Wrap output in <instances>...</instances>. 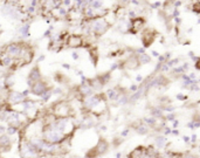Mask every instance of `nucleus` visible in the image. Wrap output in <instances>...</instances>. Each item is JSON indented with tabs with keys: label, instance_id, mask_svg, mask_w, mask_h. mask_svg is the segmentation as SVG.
<instances>
[{
	"label": "nucleus",
	"instance_id": "nucleus-1",
	"mask_svg": "<svg viewBox=\"0 0 200 158\" xmlns=\"http://www.w3.org/2000/svg\"><path fill=\"white\" fill-rule=\"evenodd\" d=\"M53 115L56 117H69L72 115V108L67 102L60 101L53 105Z\"/></svg>",
	"mask_w": 200,
	"mask_h": 158
},
{
	"label": "nucleus",
	"instance_id": "nucleus-2",
	"mask_svg": "<svg viewBox=\"0 0 200 158\" xmlns=\"http://www.w3.org/2000/svg\"><path fill=\"white\" fill-rule=\"evenodd\" d=\"M30 91L34 94V95H38V96H43L47 91V86L46 83L42 82V81H38L35 82L33 86L30 87Z\"/></svg>",
	"mask_w": 200,
	"mask_h": 158
},
{
	"label": "nucleus",
	"instance_id": "nucleus-3",
	"mask_svg": "<svg viewBox=\"0 0 200 158\" xmlns=\"http://www.w3.org/2000/svg\"><path fill=\"white\" fill-rule=\"evenodd\" d=\"M66 43H67L68 47H75V48H77V47L83 46L84 39H83L81 35H70V36L67 39Z\"/></svg>",
	"mask_w": 200,
	"mask_h": 158
},
{
	"label": "nucleus",
	"instance_id": "nucleus-4",
	"mask_svg": "<svg viewBox=\"0 0 200 158\" xmlns=\"http://www.w3.org/2000/svg\"><path fill=\"white\" fill-rule=\"evenodd\" d=\"M0 145H1L2 152H5V151H10V150H11V146H12L11 136L7 135V133H2V135H0Z\"/></svg>",
	"mask_w": 200,
	"mask_h": 158
},
{
	"label": "nucleus",
	"instance_id": "nucleus-5",
	"mask_svg": "<svg viewBox=\"0 0 200 158\" xmlns=\"http://www.w3.org/2000/svg\"><path fill=\"white\" fill-rule=\"evenodd\" d=\"M94 148H95L96 152L98 153V156H101V155H103V153H105V152L108 151V149H109V143H108L104 138H100L97 144H96Z\"/></svg>",
	"mask_w": 200,
	"mask_h": 158
},
{
	"label": "nucleus",
	"instance_id": "nucleus-6",
	"mask_svg": "<svg viewBox=\"0 0 200 158\" xmlns=\"http://www.w3.org/2000/svg\"><path fill=\"white\" fill-rule=\"evenodd\" d=\"M124 64H125V67L129 68V69H136V68L138 67V64H141V62H139L138 56H131V58H129L128 60L124 62Z\"/></svg>",
	"mask_w": 200,
	"mask_h": 158
},
{
	"label": "nucleus",
	"instance_id": "nucleus-7",
	"mask_svg": "<svg viewBox=\"0 0 200 158\" xmlns=\"http://www.w3.org/2000/svg\"><path fill=\"white\" fill-rule=\"evenodd\" d=\"M166 144H167L166 136H157L155 138V145H156L157 149H164Z\"/></svg>",
	"mask_w": 200,
	"mask_h": 158
},
{
	"label": "nucleus",
	"instance_id": "nucleus-8",
	"mask_svg": "<svg viewBox=\"0 0 200 158\" xmlns=\"http://www.w3.org/2000/svg\"><path fill=\"white\" fill-rule=\"evenodd\" d=\"M135 129H136V132L139 133V135H147L149 131H150L149 127H147L144 122H141V123L138 124V127H136Z\"/></svg>",
	"mask_w": 200,
	"mask_h": 158
},
{
	"label": "nucleus",
	"instance_id": "nucleus-9",
	"mask_svg": "<svg viewBox=\"0 0 200 158\" xmlns=\"http://www.w3.org/2000/svg\"><path fill=\"white\" fill-rule=\"evenodd\" d=\"M143 122L147 127H150V128H155L158 124V121L156 117H145L143 119Z\"/></svg>",
	"mask_w": 200,
	"mask_h": 158
},
{
	"label": "nucleus",
	"instance_id": "nucleus-10",
	"mask_svg": "<svg viewBox=\"0 0 200 158\" xmlns=\"http://www.w3.org/2000/svg\"><path fill=\"white\" fill-rule=\"evenodd\" d=\"M18 132H19V128H16L14 125H8V127H7V131H6L7 135L13 136V135H16Z\"/></svg>",
	"mask_w": 200,
	"mask_h": 158
},
{
	"label": "nucleus",
	"instance_id": "nucleus-11",
	"mask_svg": "<svg viewBox=\"0 0 200 158\" xmlns=\"http://www.w3.org/2000/svg\"><path fill=\"white\" fill-rule=\"evenodd\" d=\"M181 158H199V156H198V155H195V153L188 152V153H186L185 156H181Z\"/></svg>",
	"mask_w": 200,
	"mask_h": 158
},
{
	"label": "nucleus",
	"instance_id": "nucleus-12",
	"mask_svg": "<svg viewBox=\"0 0 200 158\" xmlns=\"http://www.w3.org/2000/svg\"><path fill=\"white\" fill-rule=\"evenodd\" d=\"M172 130L173 129H171V128H169V127H165L164 128V136H169V135H172Z\"/></svg>",
	"mask_w": 200,
	"mask_h": 158
},
{
	"label": "nucleus",
	"instance_id": "nucleus-13",
	"mask_svg": "<svg viewBox=\"0 0 200 158\" xmlns=\"http://www.w3.org/2000/svg\"><path fill=\"white\" fill-rule=\"evenodd\" d=\"M166 119H167L169 122H173V121L176 119V115H174V114H172V113H170L169 115L166 116Z\"/></svg>",
	"mask_w": 200,
	"mask_h": 158
},
{
	"label": "nucleus",
	"instance_id": "nucleus-14",
	"mask_svg": "<svg viewBox=\"0 0 200 158\" xmlns=\"http://www.w3.org/2000/svg\"><path fill=\"white\" fill-rule=\"evenodd\" d=\"M197 141H198V136H197L195 133H193V135L191 136V143L194 145V144H197Z\"/></svg>",
	"mask_w": 200,
	"mask_h": 158
},
{
	"label": "nucleus",
	"instance_id": "nucleus-15",
	"mask_svg": "<svg viewBox=\"0 0 200 158\" xmlns=\"http://www.w3.org/2000/svg\"><path fill=\"white\" fill-rule=\"evenodd\" d=\"M130 132V129H124L122 132H121V137H127Z\"/></svg>",
	"mask_w": 200,
	"mask_h": 158
},
{
	"label": "nucleus",
	"instance_id": "nucleus-16",
	"mask_svg": "<svg viewBox=\"0 0 200 158\" xmlns=\"http://www.w3.org/2000/svg\"><path fill=\"white\" fill-rule=\"evenodd\" d=\"M183 141H184V143L190 144L191 143V137L190 136H183Z\"/></svg>",
	"mask_w": 200,
	"mask_h": 158
},
{
	"label": "nucleus",
	"instance_id": "nucleus-17",
	"mask_svg": "<svg viewBox=\"0 0 200 158\" xmlns=\"http://www.w3.org/2000/svg\"><path fill=\"white\" fill-rule=\"evenodd\" d=\"M6 131H7V128H6L4 124H1V125H0V132H1V135H2V133H6Z\"/></svg>",
	"mask_w": 200,
	"mask_h": 158
},
{
	"label": "nucleus",
	"instance_id": "nucleus-18",
	"mask_svg": "<svg viewBox=\"0 0 200 158\" xmlns=\"http://www.w3.org/2000/svg\"><path fill=\"white\" fill-rule=\"evenodd\" d=\"M178 125H179V121H178V119H174V121H173V129H177Z\"/></svg>",
	"mask_w": 200,
	"mask_h": 158
},
{
	"label": "nucleus",
	"instance_id": "nucleus-19",
	"mask_svg": "<svg viewBox=\"0 0 200 158\" xmlns=\"http://www.w3.org/2000/svg\"><path fill=\"white\" fill-rule=\"evenodd\" d=\"M172 135H173V136H179V135H180V132H179V130L173 129V130H172Z\"/></svg>",
	"mask_w": 200,
	"mask_h": 158
},
{
	"label": "nucleus",
	"instance_id": "nucleus-20",
	"mask_svg": "<svg viewBox=\"0 0 200 158\" xmlns=\"http://www.w3.org/2000/svg\"><path fill=\"white\" fill-rule=\"evenodd\" d=\"M116 158H122V153H121V152H117V153H116Z\"/></svg>",
	"mask_w": 200,
	"mask_h": 158
},
{
	"label": "nucleus",
	"instance_id": "nucleus-21",
	"mask_svg": "<svg viewBox=\"0 0 200 158\" xmlns=\"http://www.w3.org/2000/svg\"><path fill=\"white\" fill-rule=\"evenodd\" d=\"M101 130H102V131H107V127H105V125H102V127H101Z\"/></svg>",
	"mask_w": 200,
	"mask_h": 158
}]
</instances>
